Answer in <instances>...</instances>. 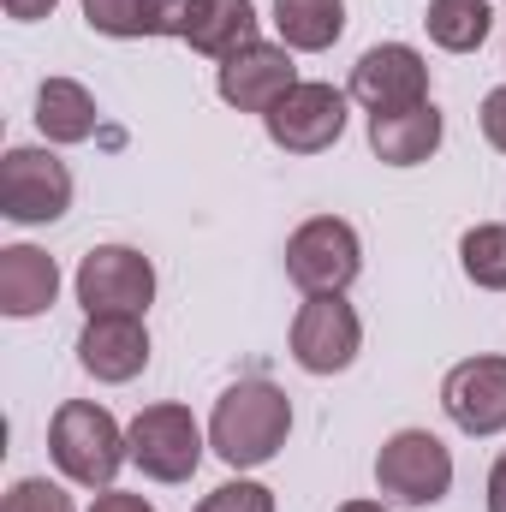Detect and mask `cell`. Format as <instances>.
I'll use <instances>...</instances> for the list:
<instances>
[{
  "label": "cell",
  "instance_id": "obj_2",
  "mask_svg": "<svg viewBox=\"0 0 506 512\" xmlns=\"http://www.w3.org/2000/svg\"><path fill=\"white\" fill-rule=\"evenodd\" d=\"M48 459L60 465V477L72 489H114V477L131 465V441L120 417L96 399H66L48 417Z\"/></svg>",
  "mask_w": 506,
  "mask_h": 512
},
{
  "label": "cell",
  "instance_id": "obj_13",
  "mask_svg": "<svg viewBox=\"0 0 506 512\" xmlns=\"http://www.w3.org/2000/svg\"><path fill=\"white\" fill-rule=\"evenodd\" d=\"M78 370L102 387H126L149 370V328L143 316H84L78 328Z\"/></svg>",
  "mask_w": 506,
  "mask_h": 512
},
{
  "label": "cell",
  "instance_id": "obj_28",
  "mask_svg": "<svg viewBox=\"0 0 506 512\" xmlns=\"http://www.w3.org/2000/svg\"><path fill=\"white\" fill-rule=\"evenodd\" d=\"M483 501H489V512H506V453L489 465V495Z\"/></svg>",
  "mask_w": 506,
  "mask_h": 512
},
{
  "label": "cell",
  "instance_id": "obj_29",
  "mask_svg": "<svg viewBox=\"0 0 506 512\" xmlns=\"http://www.w3.org/2000/svg\"><path fill=\"white\" fill-rule=\"evenodd\" d=\"M334 512H387V507H381V501H340Z\"/></svg>",
  "mask_w": 506,
  "mask_h": 512
},
{
  "label": "cell",
  "instance_id": "obj_14",
  "mask_svg": "<svg viewBox=\"0 0 506 512\" xmlns=\"http://www.w3.org/2000/svg\"><path fill=\"white\" fill-rule=\"evenodd\" d=\"M447 137V120L435 102L417 108H393V114H370V155L381 167H423Z\"/></svg>",
  "mask_w": 506,
  "mask_h": 512
},
{
  "label": "cell",
  "instance_id": "obj_27",
  "mask_svg": "<svg viewBox=\"0 0 506 512\" xmlns=\"http://www.w3.org/2000/svg\"><path fill=\"white\" fill-rule=\"evenodd\" d=\"M6 6V18H18V24H36V18H48L60 0H0Z\"/></svg>",
  "mask_w": 506,
  "mask_h": 512
},
{
  "label": "cell",
  "instance_id": "obj_18",
  "mask_svg": "<svg viewBox=\"0 0 506 512\" xmlns=\"http://www.w3.org/2000/svg\"><path fill=\"white\" fill-rule=\"evenodd\" d=\"M203 60H233L239 48H251L262 42V18H256L251 0H203V12H197V24H191V36H185Z\"/></svg>",
  "mask_w": 506,
  "mask_h": 512
},
{
  "label": "cell",
  "instance_id": "obj_15",
  "mask_svg": "<svg viewBox=\"0 0 506 512\" xmlns=\"http://www.w3.org/2000/svg\"><path fill=\"white\" fill-rule=\"evenodd\" d=\"M60 298V262L36 245H6L0 251V316L30 322L42 310H54Z\"/></svg>",
  "mask_w": 506,
  "mask_h": 512
},
{
  "label": "cell",
  "instance_id": "obj_6",
  "mask_svg": "<svg viewBox=\"0 0 506 512\" xmlns=\"http://www.w3.org/2000/svg\"><path fill=\"white\" fill-rule=\"evenodd\" d=\"M364 274V239L352 221L340 215H310L292 227L286 239V280L310 298V292H346Z\"/></svg>",
  "mask_w": 506,
  "mask_h": 512
},
{
  "label": "cell",
  "instance_id": "obj_7",
  "mask_svg": "<svg viewBox=\"0 0 506 512\" xmlns=\"http://www.w3.org/2000/svg\"><path fill=\"white\" fill-rule=\"evenodd\" d=\"M364 352V322L346 292H310L292 316V364L304 376H340Z\"/></svg>",
  "mask_w": 506,
  "mask_h": 512
},
{
  "label": "cell",
  "instance_id": "obj_24",
  "mask_svg": "<svg viewBox=\"0 0 506 512\" xmlns=\"http://www.w3.org/2000/svg\"><path fill=\"white\" fill-rule=\"evenodd\" d=\"M477 120H483V137H489V149H501V155H506V84H495V90L483 96Z\"/></svg>",
  "mask_w": 506,
  "mask_h": 512
},
{
  "label": "cell",
  "instance_id": "obj_12",
  "mask_svg": "<svg viewBox=\"0 0 506 512\" xmlns=\"http://www.w3.org/2000/svg\"><path fill=\"white\" fill-rule=\"evenodd\" d=\"M292 84H298V66H292L286 42H251L215 66V96L239 114H268Z\"/></svg>",
  "mask_w": 506,
  "mask_h": 512
},
{
  "label": "cell",
  "instance_id": "obj_16",
  "mask_svg": "<svg viewBox=\"0 0 506 512\" xmlns=\"http://www.w3.org/2000/svg\"><path fill=\"white\" fill-rule=\"evenodd\" d=\"M96 126H102L96 96L78 78H42V90H36V131H42V143H90Z\"/></svg>",
  "mask_w": 506,
  "mask_h": 512
},
{
  "label": "cell",
  "instance_id": "obj_21",
  "mask_svg": "<svg viewBox=\"0 0 506 512\" xmlns=\"http://www.w3.org/2000/svg\"><path fill=\"white\" fill-rule=\"evenodd\" d=\"M84 24L114 42L161 36V0H84Z\"/></svg>",
  "mask_w": 506,
  "mask_h": 512
},
{
  "label": "cell",
  "instance_id": "obj_5",
  "mask_svg": "<svg viewBox=\"0 0 506 512\" xmlns=\"http://www.w3.org/2000/svg\"><path fill=\"white\" fill-rule=\"evenodd\" d=\"M376 489L393 507H441L453 495V453L429 429H393L376 453Z\"/></svg>",
  "mask_w": 506,
  "mask_h": 512
},
{
  "label": "cell",
  "instance_id": "obj_1",
  "mask_svg": "<svg viewBox=\"0 0 506 512\" xmlns=\"http://www.w3.org/2000/svg\"><path fill=\"white\" fill-rule=\"evenodd\" d=\"M292 435V399L274 382H233L209 411V453L227 471H256L280 459Z\"/></svg>",
  "mask_w": 506,
  "mask_h": 512
},
{
  "label": "cell",
  "instance_id": "obj_10",
  "mask_svg": "<svg viewBox=\"0 0 506 512\" xmlns=\"http://www.w3.org/2000/svg\"><path fill=\"white\" fill-rule=\"evenodd\" d=\"M346 96H352L364 114L417 108V102H429V60H423L411 42H376V48L358 54Z\"/></svg>",
  "mask_w": 506,
  "mask_h": 512
},
{
  "label": "cell",
  "instance_id": "obj_25",
  "mask_svg": "<svg viewBox=\"0 0 506 512\" xmlns=\"http://www.w3.org/2000/svg\"><path fill=\"white\" fill-rule=\"evenodd\" d=\"M197 12H203V0H161V36L185 42L191 24H197Z\"/></svg>",
  "mask_w": 506,
  "mask_h": 512
},
{
  "label": "cell",
  "instance_id": "obj_19",
  "mask_svg": "<svg viewBox=\"0 0 506 512\" xmlns=\"http://www.w3.org/2000/svg\"><path fill=\"white\" fill-rule=\"evenodd\" d=\"M423 30L441 54H477L495 30V6L489 0H429L423 6Z\"/></svg>",
  "mask_w": 506,
  "mask_h": 512
},
{
  "label": "cell",
  "instance_id": "obj_9",
  "mask_svg": "<svg viewBox=\"0 0 506 512\" xmlns=\"http://www.w3.org/2000/svg\"><path fill=\"white\" fill-rule=\"evenodd\" d=\"M72 292L84 316H149L155 304V262L131 245H96L78 262Z\"/></svg>",
  "mask_w": 506,
  "mask_h": 512
},
{
  "label": "cell",
  "instance_id": "obj_17",
  "mask_svg": "<svg viewBox=\"0 0 506 512\" xmlns=\"http://www.w3.org/2000/svg\"><path fill=\"white\" fill-rule=\"evenodd\" d=\"M274 36L292 54H328L346 36V0H274Z\"/></svg>",
  "mask_w": 506,
  "mask_h": 512
},
{
  "label": "cell",
  "instance_id": "obj_22",
  "mask_svg": "<svg viewBox=\"0 0 506 512\" xmlns=\"http://www.w3.org/2000/svg\"><path fill=\"white\" fill-rule=\"evenodd\" d=\"M0 512H78V501L66 495V483H48V477H18L6 489Z\"/></svg>",
  "mask_w": 506,
  "mask_h": 512
},
{
  "label": "cell",
  "instance_id": "obj_4",
  "mask_svg": "<svg viewBox=\"0 0 506 512\" xmlns=\"http://www.w3.org/2000/svg\"><path fill=\"white\" fill-rule=\"evenodd\" d=\"M72 209V167L48 143H18L0 155V215L12 227H54Z\"/></svg>",
  "mask_w": 506,
  "mask_h": 512
},
{
  "label": "cell",
  "instance_id": "obj_11",
  "mask_svg": "<svg viewBox=\"0 0 506 512\" xmlns=\"http://www.w3.org/2000/svg\"><path fill=\"white\" fill-rule=\"evenodd\" d=\"M441 411L459 435H506V358H465L441 382Z\"/></svg>",
  "mask_w": 506,
  "mask_h": 512
},
{
  "label": "cell",
  "instance_id": "obj_23",
  "mask_svg": "<svg viewBox=\"0 0 506 512\" xmlns=\"http://www.w3.org/2000/svg\"><path fill=\"white\" fill-rule=\"evenodd\" d=\"M197 512H274V489L268 483H251V477H233L221 489H209Z\"/></svg>",
  "mask_w": 506,
  "mask_h": 512
},
{
  "label": "cell",
  "instance_id": "obj_20",
  "mask_svg": "<svg viewBox=\"0 0 506 512\" xmlns=\"http://www.w3.org/2000/svg\"><path fill=\"white\" fill-rule=\"evenodd\" d=\"M459 268L477 292H506V227L501 221H483V227H465L459 233Z\"/></svg>",
  "mask_w": 506,
  "mask_h": 512
},
{
  "label": "cell",
  "instance_id": "obj_8",
  "mask_svg": "<svg viewBox=\"0 0 506 512\" xmlns=\"http://www.w3.org/2000/svg\"><path fill=\"white\" fill-rule=\"evenodd\" d=\"M346 108H352L346 90L316 84V78H298V84L262 114V131H268V143L286 149V155H322V149H334V143L346 137V120H352Z\"/></svg>",
  "mask_w": 506,
  "mask_h": 512
},
{
  "label": "cell",
  "instance_id": "obj_3",
  "mask_svg": "<svg viewBox=\"0 0 506 512\" xmlns=\"http://www.w3.org/2000/svg\"><path fill=\"white\" fill-rule=\"evenodd\" d=\"M131 441V465L149 477V483H191L203 453H209V429L191 417V405H143L137 417L126 423Z\"/></svg>",
  "mask_w": 506,
  "mask_h": 512
},
{
  "label": "cell",
  "instance_id": "obj_26",
  "mask_svg": "<svg viewBox=\"0 0 506 512\" xmlns=\"http://www.w3.org/2000/svg\"><path fill=\"white\" fill-rule=\"evenodd\" d=\"M90 512H155V501H143V495H131V489H102Z\"/></svg>",
  "mask_w": 506,
  "mask_h": 512
}]
</instances>
